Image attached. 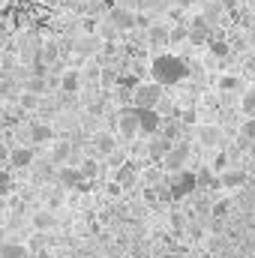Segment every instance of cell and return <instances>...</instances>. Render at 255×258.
I'll return each instance as SVG.
<instances>
[{"mask_svg": "<svg viewBox=\"0 0 255 258\" xmlns=\"http://www.w3.org/2000/svg\"><path fill=\"white\" fill-rule=\"evenodd\" d=\"M249 147H252V156H255V141H252V144H249Z\"/></svg>", "mask_w": 255, "mask_h": 258, "instance_id": "32", "label": "cell"}, {"mask_svg": "<svg viewBox=\"0 0 255 258\" xmlns=\"http://www.w3.org/2000/svg\"><path fill=\"white\" fill-rule=\"evenodd\" d=\"M222 3H225V9H234V3H237V0H222Z\"/></svg>", "mask_w": 255, "mask_h": 258, "instance_id": "31", "label": "cell"}, {"mask_svg": "<svg viewBox=\"0 0 255 258\" xmlns=\"http://www.w3.org/2000/svg\"><path fill=\"white\" fill-rule=\"evenodd\" d=\"M183 126H192L195 120H198V108L195 105H186V108H180V117H177Z\"/></svg>", "mask_w": 255, "mask_h": 258, "instance_id": "26", "label": "cell"}, {"mask_svg": "<svg viewBox=\"0 0 255 258\" xmlns=\"http://www.w3.org/2000/svg\"><path fill=\"white\" fill-rule=\"evenodd\" d=\"M114 150H117V135L111 129H96V135L90 138V153L99 156V159H105Z\"/></svg>", "mask_w": 255, "mask_h": 258, "instance_id": "5", "label": "cell"}, {"mask_svg": "<svg viewBox=\"0 0 255 258\" xmlns=\"http://www.w3.org/2000/svg\"><path fill=\"white\" fill-rule=\"evenodd\" d=\"M144 42L150 48H168L171 45V21L168 24H150L144 30Z\"/></svg>", "mask_w": 255, "mask_h": 258, "instance_id": "7", "label": "cell"}, {"mask_svg": "<svg viewBox=\"0 0 255 258\" xmlns=\"http://www.w3.org/2000/svg\"><path fill=\"white\" fill-rule=\"evenodd\" d=\"M210 168H213V171L219 174V171H225V168H228V159H225V156H216V159L210 162Z\"/></svg>", "mask_w": 255, "mask_h": 258, "instance_id": "30", "label": "cell"}, {"mask_svg": "<svg viewBox=\"0 0 255 258\" xmlns=\"http://www.w3.org/2000/svg\"><path fill=\"white\" fill-rule=\"evenodd\" d=\"M117 132H120V138H138L141 135V108L138 105H123L120 111H117Z\"/></svg>", "mask_w": 255, "mask_h": 258, "instance_id": "1", "label": "cell"}, {"mask_svg": "<svg viewBox=\"0 0 255 258\" xmlns=\"http://www.w3.org/2000/svg\"><path fill=\"white\" fill-rule=\"evenodd\" d=\"M171 144H174V141H171L168 135H162V132H159V135H150V141H147V156H150V159H165L168 150H171Z\"/></svg>", "mask_w": 255, "mask_h": 258, "instance_id": "12", "label": "cell"}, {"mask_svg": "<svg viewBox=\"0 0 255 258\" xmlns=\"http://www.w3.org/2000/svg\"><path fill=\"white\" fill-rule=\"evenodd\" d=\"M237 108H240L243 117H252L255 114V87H246V90L240 93V105H237Z\"/></svg>", "mask_w": 255, "mask_h": 258, "instance_id": "20", "label": "cell"}, {"mask_svg": "<svg viewBox=\"0 0 255 258\" xmlns=\"http://www.w3.org/2000/svg\"><path fill=\"white\" fill-rule=\"evenodd\" d=\"M30 246L27 243H12V240H6L3 243V249H0V258H30Z\"/></svg>", "mask_w": 255, "mask_h": 258, "instance_id": "18", "label": "cell"}, {"mask_svg": "<svg viewBox=\"0 0 255 258\" xmlns=\"http://www.w3.org/2000/svg\"><path fill=\"white\" fill-rule=\"evenodd\" d=\"M219 183H222L225 189H240V186L246 183V174L237 171V168H225V171H219Z\"/></svg>", "mask_w": 255, "mask_h": 258, "instance_id": "16", "label": "cell"}, {"mask_svg": "<svg viewBox=\"0 0 255 258\" xmlns=\"http://www.w3.org/2000/svg\"><path fill=\"white\" fill-rule=\"evenodd\" d=\"M195 141L201 147H207V150H216L222 144V129L216 126V123H198L195 126Z\"/></svg>", "mask_w": 255, "mask_h": 258, "instance_id": "8", "label": "cell"}, {"mask_svg": "<svg viewBox=\"0 0 255 258\" xmlns=\"http://www.w3.org/2000/svg\"><path fill=\"white\" fill-rule=\"evenodd\" d=\"M240 135H243V141H255V114L252 117H243V123H240Z\"/></svg>", "mask_w": 255, "mask_h": 258, "instance_id": "25", "label": "cell"}, {"mask_svg": "<svg viewBox=\"0 0 255 258\" xmlns=\"http://www.w3.org/2000/svg\"><path fill=\"white\" fill-rule=\"evenodd\" d=\"M210 51H213V57H228V45L222 39H210Z\"/></svg>", "mask_w": 255, "mask_h": 258, "instance_id": "28", "label": "cell"}, {"mask_svg": "<svg viewBox=\"0 0 255 258\" xmlns=\"http://www.w3.org/2000/svg\"><path fill=\"white\" fill-rule=\"evenodd\" d=\"M240 81L243 78H237V75H222L216 87H219V93H237L240 90Z\"/></svg>", "mask_w": 255, "mask_h": 258, "instance_id": "22", "label": "cell"}, {"mask_svg": "<svg viewBox=\"0 0 255 258\" xmlns=\"http://www.w3.org/2000/svg\"><path fill=\"white\" fill-rule=\"evenodd\" d=\"M141 174H144V171H141V165H138V162H132V159H126V162L114 171V180H117L123 189H132V186L141 180Z\"/></svg>", "mask_w": 255, "mask_h": 258, "instance_id": "10", "label": "cell"}, {"mask_svg": "<svg viewBox=\"0 0 255 258\" xmlns=\"http://www.w3.org/2000/svg\"><path fill=\"white\" fill-rule=\"evenodd\" d=\"M84 84H87V81H84L81 69H63V72H60V93H78Z\"/></svg>", "mask_w": 255, "mask_h": 258, "instance_id": "13", "label": "cell"}, {"mask_svg": "<svg viewBox=\"0 0 255 258\" xmlns=\"http://www.w3.org/2000/svg\"><path fill=\"white\" fill-rule=\"evenodd\" d=\"M57 180L63 183L66 189H78L87 177H84V171H81V165H72V162H66L60 165V171H57Z\"/></svg>", "mask_w": 255, "mask_h": 258, "instance_id": "11", "label": "cell"}, {"mask_svg": "<svg viewBox=\"0 0 255 258\" xmlns=\"http://www.w3.org/2000/svg\"><path fill=\"white\" fill-rule=\"evenodd\" d=\"M186 162H189V141L180 138V141L171 144V150L162 159V165H165V171H180V168H186Z\"/></svg>", "mask_w": 255, "mask_h": 258, "instance_id": "6", "label": "cell"}, {"mask_svg": "<svg viewBox=\"0 0 255 258\" xmlns=\"http://www.w3.org/2000/svg\"><path fill=\"white\" fill-rule=\"evenodd\" d=\"M129 66H132V75H138L141 81H144V75L150 72V66H147V60H138V57H135V60H129Z\"/></svg>", "mask_w": 255, "mask_h": 258, "instance_id": "27", "label": "cell"}, {"mask_svg": "<svg viewBox=\"0 0 255 258\" xmlns=\"http://www.w3.org/2000/svg\"><path fill=\"white\" fill-rule=\"evenodd\" d=\"M108 21H111L114 27H120L123 33H132V30H138V12H132V9L120 6V3L108 6Z\"/></svg>", "mask_w": 255, "mask_h": 258, "instance_id": "4", "label": "cell"}, {"mask_svg": "<svg viewBox=\"0 0 255 258\" xmlns=\"http://www.w3.org/2000/svg\"><path fill=\"white\" fill-rule=\"evenodd\" d=\"M39 102H42V96H39V93H33V90H24V87H21V96H18V108H21V111H36V108H39Z\"/></svg>", "mask_w": 255, "mask_h": 258, "instance_id": "19", "label": "cell"}, {"mask_svg": "<svg viewBox=\"0 0 255 258\" xmlns=\"http://www.w3.org/2000/svg\"><path fill=\"white\" fill-rule=\"evenodd\" d=\"M30 225H33L36 231H51V228L57 225V213H54L51 207H42V210L30 213Z\"/></svg>", "mask_w": 255, "mask_h": 258, "instance_id": "14", "label": "cell"}, {"mask_svg": "<svg viewBox=\"0 0 255 258\" xmlns=\"http://www.w3.org/2000/svg\"><path fill=\"white\" fill-rule=\"evenodd\" d=\"M210 213H213V219H222V216L228 213V201H216V204L210 207Z\"/></svg>", "mask_w": 255, "mask_h": 258, "instance_id": "29", "label": "cell"}, {"mask_svg": "<svg viewBox=\"0 0 255 258\" xmlns=\"http://www.w3.org/2000/svg\"><path fill=\"white\" fill-rule=\"evenodd\" d=\"M204 258H213V252H210V255H204Z\"/></svg>", "mask_w": 255, "mask_h": 258, "instance_id": "33", "label": "cell"}, {"mask_svg": "<svg viewBox=\"0 0 255 258\" xmlns=\"http://www.w3.org/2000/svg\"><path fill=\"white\" fill-rule=\"evenodd\" d=\"M222 12H225V3H222V0H213V3H204V12H201V15H204L210 24H216V21L222 18Z\"/></svg>", "mask_w": 255, "mask_h": 258, "instance_id": "21", "label": "cell"}, {"mask_svg": "<svg viewBox=\"0 0 255 258\" xmlns=\"http://www.w3.org/2000/svg\"><path fill=\"white\" fill-rule=\"evenodd\" d=\"M36 159H39V147L36 144H12L6 165L9 168H18V171H27V168L36 165Z\"/></svg>", "mask_w": 255, "mask_h": 258, "instance_id": "3", "label": "cell"}, {"mask_svg": "<svg viewBox=\"0 0 255 258\" xmlns=\"http://www.w3.org/2000/svg\"><path fill=\"white\" fill-rule=\"evenodd\" d=\"M186 225H189L186 213H180V210H171V213H168V228H171V231H177V234H180Z\"/></svg>", "mask_w": 255, "mask_h": 258, "instance_id": "23", "label": "cell"}, {"mask_svg": "<svg viewBox=\"0 0 255 258\" xmlns=\"http://www.w3.org/2000/svg\"><path fill=\"white\" fill-rule=\"evenodd\" d=\"M126 159H129V156L123 153V150H120V147H117V150H114V153H108V156H105L102 162H105V168H111V171H117V168H120V165H123Z\"/></svg>", "mask_w": 255, "mask_h": 258, "instance_id": "24", "label": "cell"}, {"mask_svg": "<svg viewBox=\"0 0 255 258\" xmlns=\"http://www.w3.org/2000/svg\"><path fill=\"white\" fill-rule=\"evenodd\" d=\"M156 75H159V81L177 78V75H180V66H177L174 57H159V63H156Z\"/></svg>", "mask_w": 255, "mask_h": 258, "instance_id": "17", "label": "cell"}, {"mask_svg": "<svg viewBox=\"0 0 255 258\" xmlns=\"http://www.w3.org/2000/svg\"><path fill=\"white\" fill-rule=\"evenodd\" d=\"M27 135H30V144L42 147V144L54 141V126L48 120H33V123H27Z\"/></svg>", "mask_w": 255, "mask_h": 258, "instance_id": "9", "label": "cell"}, {"mask_svg": "<svg viewBox=\"0 0 255 258\" xmlns=\"http://www.w3.org/2000/svg\"><path fill=\"white\" fill-rule=\"evenodd\" d=\"M66 192H69V189H66L63 183H60V180H54V186H51V189H42V201H45V207L57 210V207L63 204Z\"/></svg>", "mask_w": 255, "mask_h": 258, "instance_id": "15", "label": "cell"}, {"mask_svg": "<svg viewBox=\"0 0 255 258\" xmlns=\"http://www.w3.org/2000/svg\"><path fill=\"white\" fill-rule=\"evenodd\" d=\"M159 102H162V84L159 81H141L132 90V105H138V108H159Z\"/></svg>", "mask_w": 255, "mask_h": 258, "instance_id": "2", "label": "cell"}]
</instances>
